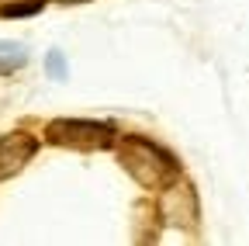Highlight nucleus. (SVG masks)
<instances>
[{"label":"nucleus","mask_w":249,"mask_h":246,"mask_svg":"<svg viewBox=\"0 0 249 246\" xmlns=\"http://www.w3.org/2000/svg\"><path fill=\"white\" fill-rule=\"evenodd\" d=\"M66 4H80V0H66Z\"/></svg>","instance_id":"nucleus-6"},{"label":"nucleus","mask_w":249,"mask_h":246,"mask_svg":"<svg viewBox=\"0 0 249 246\" xmlns=\"http://www.w3.org/2000/svg\"><path fill=\"white\" fill-rule=\"evenodd\" d=\"M31 156H35V139H28V135H21V132L4 135V139H0V180H4V177H14Z\"/></svg>","instance_id":"nucleus-2"},{"label":"nucleus","mask_w":249,"mask_h":246,"mask_svg":"<svg viewBox=\"0 0 249 246\" xmlns=\"http://www.w3.org/2000/svg\"><path fill=\"white\" fill-rule=\"evenodd\" d=\"M28 59V49L18 45V42H0V73H14L24 66Z\"/></svg>","instance_id":"nucleus-3"},{"label":"nucleus","mask_w":249,"mask_h":246,"mask_svg":"<svg viewBox=\"0 0 249 246\" xmlns=\"http://www.w3.org/2000/svg\"><path fill=\"white\" fill-rule=\"evenodd\" d=\"M49 139L62 142V146H90L101 149L114 142V129L111 125H97V121H52L49 125Z\"/></svg>","instance_id":"nucleus-1"},{"label":"nucleus","mask_w":249,"mask_h":246,"mask_svg":"<svg viewBox=\"0 0 249 246\" xmlns=\"http://www.w3.org/2000/svg\"><path fill=\"white\" fill-rule=\"evenodd\" d=\"M49 73L52 76H66V63H62L59 52H49Z\"/></svg>","instance_id":"nucleus-5"},{"label":"nucleus","mask_w":249,"mask_h":246,"mask_svg":"<svg viewBox=\"0 0 249 246\" xmlns=\"http://www.w3.org/2000/svg\"><path fill=\"white\" fill-rule=\"evenodd\" d=\"M42 11V0H31V4H18V7H4V18H21V14H35Z\"/></svg>","instance_id":"nucleus-4"}]
</instances>
